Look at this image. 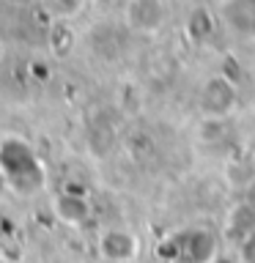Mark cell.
Segmentation results:
<instances>
[{"mask_svg": "<svg viewBox=\"0 0 255 263\" xmlns=\"http://www.w3.org/2000/svg\"><path fill=\"white\" fill-rule=\"evenodd\" d=\"M0 167L6 173L8 186L20 189V192H33L41 186V167L33 151L22 143H8L0 159Z\"/></svg>", "mask_w": 255, "mask_h": 263, "instance_id": "1", "label": "cell"}, {"mask_svg": "<svg viewBox=\"0 0 255 263\" xmlns=\"http://www.w3.org/2000/svg\"><path fill=\"white\" fill-rule=\"evenodd\" d=\"M173 252L181 263H209L214 258V236L209 230H184L173 238Z\"/></svg>", "mask_w": 255, "mask_h": 263, "instance_id": "2", "label": "cell"}, {"mask_svg": "<svg viewBox=\"0 0 255 263\" xmlns=\"http://www.w3.org/2000/svg\"><path fill=\"white\" fill-rule=\"evenodd\" d=\"M165 16H168L165 0H129L126 20L140 33H156L162 28Z\"/></svg>", "mask_w": 255, "mask_h": 263, "instance_id": "3", "label": "cell"}, {"mask_svg": "<svg viewBox=\"0 0 255 263\" xmlns=\"http://www.w3.org/2000/svg\"><path fill=\"white\" fill-rule=\"evenodd\" d=\"M99 252L110 263H129L137 255V238L123 228H110L99 238Z\"/></svg>", "mask_w": 255, "mask_h": 263, "instance_id": "4", "label": "cell"}, {"mask_svg": "<svg viewBox=\"0 0 255 263\" xmlns=\"http://www.w3.org/2000/svg\"><path fill=\"white\" fill-rule=\"evenodd\" d=\"M222 16L239 36H255V0H222Z\"/></svg>", "mask_w": 255, "mask_h": 263, "instance_id": "5", "label": "cell"}, {"mask_svg": "<svg viewBox=\"0 0 255 263\" xmlns=\"http://www.w3.org/2000/svg\"><path fill=\"white\" fill-rule=\"evenodd\" d=\"M233 104V85L222 77H214L203 88V110L206 115H225Z\"/></svg>", "mask_w": 255, "mask_h": 263, "instance_id": "6", "label": "cell"}, {"mask_svg": "<svg viewBox=\"0 0 255 263\" xmlns=\"http://www.w3.org/2000/svg\"><path fill=\"white\" fill-rule=\"evenodd\" d=\"M55 214L61 217L66 225H80L88 217V203L80 195H61L55 200Z\"/></svg>", "mask_w": 255, "mask_h": 263, "instance_id": "7", "label": "cell"}, {"mask_svg": "<svg viewBox=\"0 0 255 263\" xmlns=\"http://www.w3.org/2000/svg\"><path fill=\"white\" fill-rule=\"evenodd\" d=\"M47 8L52 16H58V20H71V16L80 14L82 0H47Z\"/></svg>", "mask_w": 255, "mask_h": 263, "instance_id": "8", "label": "cell"}, {"mask_svg": "<svg viewBox=\"0 0 255 263\" xmlns=\"http://www.w3.org/2000/svg\"><path fill=\"white\" fill-rule=\"evenodd\" d=\"M239 255H242V263H255V230L239 241Z\"/></svg>", "mask_w": 255, "mask_h": 263, "instance_id": "9", "label": "cell"}, {"mask_svg": "<svg viewBox=\"0 0 255 263\" xmlns=\"http://www.w3.org/2000/svg\"><path fill=\"white\" fill-rule=\"evenodd\" d=\"M8 186V181H6V173H3V167H0V192Z\"/></svg>", "mask_w": 255, "mask_h": 263, "instance_id": "10", "label": "cell"}, {"mask_svg": "<svg viewBox=\"0 0 255 263\" xmlns=\"http://www.w3.org/2000/svg\"><path fill=\"white\" fill-rule=\"evenodd\" d=\"M0 263H16V260H11V258H0Z\"/></svg>", "mask_w": 255, "mask_h": 263, "instance_id": "11", "label": "cell"}]
</instances>
